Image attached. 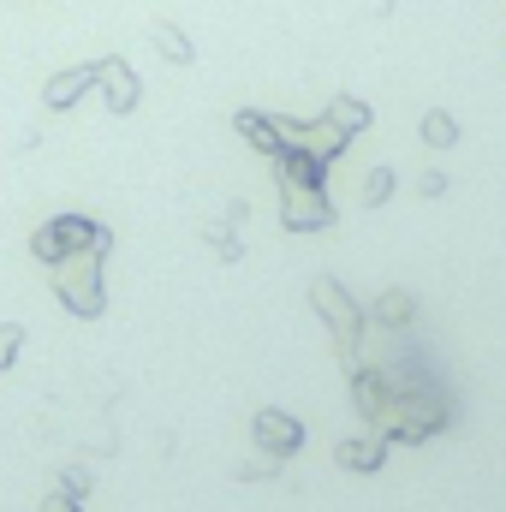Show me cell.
<instances>
[{
  "instance_id": "obj_1",
  "label": "cell",
  "mask_w": 506,
  "mask_h": 512,
  "mask_svg": "<svg viewBox=\"0 0 506 512\" xmlns=\"http://www.w3.org/2000/svg\"><path fill=\"white\" fill-rule=\"evenodd\" d=\"M108 251H114V233L96 215H54L30 233V256L48 262V268H60L66 256H108Z\"/></svg>"
},
{
  "instance_id": "obj_2",
  "label": "cell",
  "mask_w": 506,
  "mask_h": 512,
  "mask_svg": "<svg viewBox=\"0 0 506 512\" xmlns=\"http://www.w3.org/2000/svg\"><path fill=\"white\" fill-rule=\"evenodd\" d=\"M310 310H316L322 328L334 334V352H340L346 376L364 370V358H358V340H364V310H358V298H352L334 274H316V280H310Z\"/></svg>"
},
{
  "instance_id": "obj_3",
  "label": "cell",
  "mask_w": 506,
  "mask_h": 512,
  "mask_svg": "<svg viewBox=\"0 0 506 512\" xmlns=\"http://www.w3.org/2000/svg\"><path fill=\"white\" fill-rule=\"evenodd\" d=\"M54 298L78 316V322H96L108 310V286H102V256H66L54 268Z\"/></svg>"
},
{
  "instance_id": "obj_4",
  "label": "cell",
  "mask_w": 506,
  "mask_h": 512,
  "mask_svg": "<svg viewBox=\"0 0 506 512\" xmlns=\"http://www.w3.org/2000/svg\"><path fill=\"white\" fill-rule=\"evenodd\" d=\"M340 221L328 185H310V191H280V227L286 233H328Z\"/></svg>"
},
{
  "instance_id": "obj_5",
  "label": "cell",
  "mask_w": 506,
  "mask_h": 512,
  "mask_svg": "<svg viewBox=\"0 0 506 512\" xmlns=\"http://www.w3.org/2000/svg\"><path fill=\"white\" fill-rule=\"evenodd\" d=\"M251 441H256V453L292 459V453H304V423L292 411H280V405H262L251 417Z\"/></svg>"
},
{
  "instance_id": "obj_6",
  "label": "cell",
  "mask_w": 506,
  "mask_h": 512,
  "mask_svg": "<svg viewBox=\"0 0 506 512\" xmlns=\"http://www.w3.org/2000/svg\"><path fill=\"white\" fill-rule=\"evenodd\" d=\"M393 399H399V387H393V376H387L381 364H364V370H352V405H358V417L370 423V435H381V423H387Z\"/></svg>"
},
{
  "instance_id": "obj_7",
  "label": "cell",
  "mask_w": 506,
  "mask_h": 512,
  "mask_svg": "<svg viewBox=\"0 0 506 512\" xmlns=\"http://www.w3.org/2000/svg\"><path fill=\"white\" fill-rule=\"evenodd\" d=\"M96 96L108 102V114H131V108L143 102V78L131 72L120 54H102V60H96Z\"/></svg>"
},
{
  "instance_id": "obj_8",
  "label": "cell",
  "mask_w": 506,
  "mask_h": 512,
  "mask_svg": "<svg viewBox=\"0 0 506 512\" xmlns=\"http://www.w3.org/2000/svg\"><path fill=\"white\" fill-rule=\"evenodd\" d=\"M233 131L251 143L256 155H268V161L292 149V120H280V114H262V108H239V114H233Z\"/></svg>"
},
{
  "instance_id": "obj_9",
  "label": "cell",
  "mask_w": 506,
  "mask_h": 512,
  "mask_svg": "<svg viewBox=\"0 0 506 512\" xmlns=\"http://www.w3.org/2000/svg\"><path fill=\"white\" fill-rule=\"evenodd\" d=\"M292 149H304V155H316V161H340L346 149H352V137L334 126L328 114H316V120H292Z\"/></svg>"
},
{
  "instance_id": "obj_10",
  "label": "cell",
  "mask_w": 506,
  "mask_h": 512,
  "mask_svg": "<svg viewBox=\"0 0 506 512\" xmlns=\"http://www.w3.org/2000/svg\"><path fill=\"white\" fill-rule=\"evenodd\" d=\"M268 173H274V191H310V185H328V161H316V155H304V149L274 155Z\"/></svg>"
},
{
  "instance_id": "obj_11",
  "label": "cell",
  "mask_w": 506,
  "mask_h": 512,
  "mask_svg": "<svg viewBox=\"0 0 506 512\" xmlns=\"http://www.w3.org/2000/svg\"><path fill=\"white\" fill-rule=\"evenodd\" d=\"M84 96H96V66H66V72H54V78L42 84L48 114H66V108H78Z\"/></svg>"
},
{
  "instance_id": "obj_12",
  "label": "cell",
  "mask_w": 506,
  "mask_h": 512,
  "mask_svg": "<svg viewBox=\"0 0 506 512\" xmlns=\"http://www.w3.org/2000/svg\"><path fill=\"white\" fill-rule=\"evenodd\" d=\"M334 459H340L346 471L370 477V471L387 465V441H381V435H352V441H340V447H334Z\"/></svg>"
},
{
  "instance_id": "obj_13",
  "label": "cell",
  "mask_w": 506,
  "mask_h": 512,
  "mask_svg": "<svg viewBox=\"0 0 506 512\" xmlns=\"http://www.w3.org/2000/svg\"><path fill=\"white\" fill-rule=\"evenodd\" d=\"M149 42H155V54H161L167 66H191V60H197L191 36H185V30H179L173 18H155V24H149Z\"/></svg>"
},
{
  "instance_id": "obj_14",
  "label": "cell",
  "mask_w": 506,
  "mask_h": 512,
  "mask_svg": "<svg viewBox=\"0 0 506 512\" xmlns=\"http://www.w3.org/2000/svg\"><path fill=\"white\" fill-rule=\"evenodd\" d=\"M322 114H328L334 126L346 131V137H364V131L376 126V114H370V102H364V96H334Z\"/></svg>"
},
{
  "instance_id": "obj_15",
  "label": "cell",
  "mask_w": 506,
  "mask_h": 512,
  "mask_svg": "<svg viewBox=\"0 0 506 512\" xmlns=\"http://www.w3.org/2000/svg\"><path fill=\"white\" fill-rule=\"evenodd\" d=\"M411 316H417V298L405 292V286H387L376 298V322L381 328H411Z\"/></svg>"
},
{
  "instance_id": "obj_16",
  "label": "cell",
  "mask_w": 506,
  "mask_h": 512,
  "mask_svg": "<svg viewBox=\"0 0 506 512\" xmlns=\"http://www.w3.org/2000/svg\"><path fill=\"white\" fill-rule=\"evenodd\" d=\"M417 131H423V143H429V149H453V143H459V120H453L447 108H429Z\"/></svg>"
},
{
  "instance_id": "obj_17",
  "label": "cell",
  "mask_w": 506,
  "mask_h": 512,
  "mask_svg": "<svg viewBox=\"0 0 506 512\" xmlns=\"http://www.w3.org/2000/svg\"><path fill=\"white\" fill-rule=\"evenodd\" d=\"M203 239H209V251L221 256V262H239V256H245V239H239V227H233V221H221V227H209Z\"/></svg>"
},
{
  "instance_id": "obj_18",
  "label": "cell",
  "mask_w": 506,
  "mask_h": 512,
  "mask_svg": "<svg viewBox=\"0 0 506 512\" xmlns=\"http://www.w3.org/2000/svg\"><path fill=\"white\" fill-rule=\"evenodd\" d=\"M393 197V167H370L364 173V209H381Z\"/></svg>"
},
{
  "instance_id": "obj_19",
  "label": "cell",
  "mask_w": 506,
  "mask_h": 512,
  "mask_svg": "<svg viewBox=\"0 0 506 512\" xmlns=\"http://www.w3.org/2000/svg\"><path fill=\"white\" fill-rule=\"evenodd\" d=\"M24 352V322H0V370H12Z\"/></svg>"
},
{
  "instance_id": "obj_20",
  "label": "cell",
  "mask_w": 506,
  "mask_h": 512,
  "mask_svg": "<svg viewBox=\"0 0 506 512\" xmlns=\"http://www.w3.org/2000/svg\"><path fill=\"white\" fill-rule=\"evenodd\" d=\"M280 465H286V459H274V453H256V459H245V465H239V477H245V483H268Z\"/></svg>"
},
{
  "instance_id": "obj_21",
  "label": "cell",
  "mask_w": 506,
  "mask_h": 512,
  "mask_svg": "<svg viewBox=\"0 0 506 512\" xmlns=\"http://www.w3.org/2000/svg\"><path fill=\"white\" fill-rule=\"evenodd\" d=\"M54 489H60V495H72V501H84V495H90V471H84V465H66Z\"/></svg>"
},
{
  "instance_id": "obj_22",
  "label": "cell",
  "mask_w": 506,
  "mask_h": 512,
  "mask_svg": "<svg viewBox=\"0 0 506 512\" xmlns=\"http://www.w3.org/2000/svg\"><path fill=\"white\" fill-rule=\"evenodd\" d=\"M42 512H84V501H72V495H60V489H48V501Z\"/></svg>"
},
{
  "instance_id": "obj_23",
  "label": "cell",
  "mask_w": 506,
  "mask_h": 512,
  "mask_svg": "<svg viewBox=\"0 0 506 512\" xmlns=\"http://www.w3.org/2000/svg\"><path fill=\"white\" fill-rule=\"evenodd\" d=\"M447 191V173H423V197H441Z\"/></svg>"
}]
</instances>
